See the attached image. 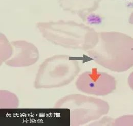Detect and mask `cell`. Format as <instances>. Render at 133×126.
<instances>
[{"label": "cell", "mask_w": 133, "mask_h": 126, "mask_svg": "<svg viewBox=\"0 0 133 126\" xmlns=\"http://www.w3.org/2000/svg\"><path fill=\"white\" fill-rule=\"evenodd\" d=\"M13 47L6 36L3 33L0 36V60L1 63L5 62L12 56Z\"/></svg>", "instance_id": "9"}, {"label": "cell", "mask_w": 133, "mask_h": 126, "mask_svg": "<svg viewBox=\"0 0 133 126\" xmlns=\"http://www.w3.org/2000/svg\"><path fill=\"white\" fill-rule=\"evenodd\" d=\"M11 45L13 53L11 57L5 63L12 67H25L37 62L39 58V52L33 44L25 41H13Z\"/></svg>", "instance_id": "6"}, {"label": "cell", "mask_w": 133, "mask_h": 126, "mask_svg": "<svg viewBox=\"0 0 133 126\" xmlns=\"http://www.w3.org/2000/svg\"><path fill=\"white\" fill-rule=\"evenodd\" d=\"M80 66L74 57L56 55L46 59L39 65L33 82L36 89H52L71 83L80 72Z\"/></svg>", "instance_id": "3"}, {"label": "cell", "mask_w": 133, "mask_h": 126, "mask_svg": "<svg viewBox=\"0 0 133 126\" xmlns=\"http://www.w3.org/2000/svg\"><path fill=\"white\" fill-rule=\"evenodd\" d=\"M19 100L15 94L5 90L0 91V108L1 109H14L19 106Z\"/></svg>", "instance_id": "8"}, {"label": "cell", "mask_w": 133, "mask_h": 126, "mask_svg": "<svg viewBox=\"0 0 133 126\" xmlns=\"http://www.w3.org/2000/svg\"><path fill=\"white\" fill-rule=\"evenodd\" d=\"M75 85L83 93L103 96L111 94L116 89V82L114 77L94 68L80 75Z\"/></svg>", "instance_id": "5"}, {"label": "cell", "mask_w": 133, "mask_h": 126, "mask_svg": "<svg viewBox=\"0 0 133 126\" xmlns=\"http://www.w3.org/2000/svg\"><path fill=\"white\" fill-rule=\"evenodd\" d=\"M129 22L130 23L133 24V12L130 16V18H129Z\"/></svg>", "instance_id": "11"}, {"label": "cell", "mask_w": 133, "mask_h": 126, "mask_svg": "<svg viewBox=\"0 0 133 126\" xmlns=\"http://www.w3.org/2000/svg\"><path fill=\"white\" fill-rule=\"evenodd\" d=\"M128 82H129V85H130V87L133 89V72L129 76Z\"/></svg>", "instance_id": "10"}, {"label": "cell", "mask_w": 133, "mask_h": 126, "mask_svg": "<svg viewBox=\"0 0 133 126\" xmlns=\"http://www.w3.org/2000/svg\"><path fill=\"white\" fill-rule=\"evenodd\" d=\"M54 108L70 111L71 126H80L99 119L107 114L110 106L105 101L80 94L66 95L59 99Z\"/></svg>", "instance_id": "4"}, {"label": "cell", "mask_w": 133, "mask_h": 126, "mask_svg": "<svg viewBox=\"0 0 133 126\" xmlns=\"http://www.w3.org/2000/svg\"><path fill=\"white\" fill-rule=\"evenodd\" d=\"M102 0H58L63 10L77 15L85 20L86 16L95 11Z\"/></svg>", "instance_id": "7"}, {"label": "cell", "mask_w": 133, "mask_h": 126, "mask_svg": "<svg viewBox=\"0 0 133 126\" xmlns=\"http://www.w3.org/2000/svg\"><path fill=\"white\" fill-rule=\"evenodd\" d=\"M36 26L47 41L66 48L88 51L98 40V33L93 28L72 20L38 22Z\"/></svg>", "instance_id": "2"}, {"label": "cell", "mask_w": 133, "mask_h": 126, "mask_svg": "<svg viewBox=\"0 0 133 126\" xmlns=\"http://www.w3.org/2000/svg\"><path fill=\"white\" fill-rule=\"evenodd\" d=\"M87 52L95 63L112 71L122 72L133 66V38L122 33H98L97 44Z\"/></svg>", "instance_id": "1"}]
</instances>
